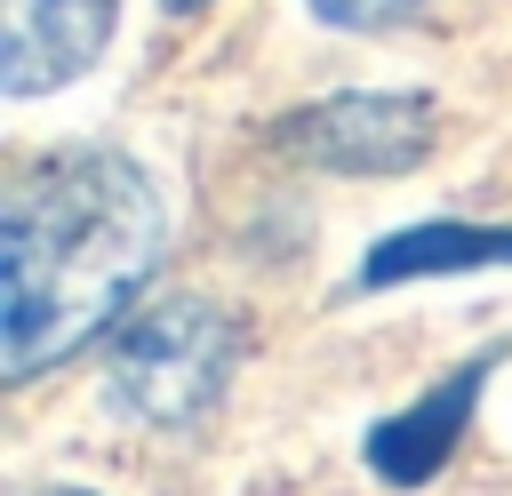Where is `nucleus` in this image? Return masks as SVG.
I'll use <instances>...</instances> for the list:
<instances>
[{
	"label": "nucleus",
	"mask_w": 512,
	"mask_h": 496,
	"mask_svg": "<svg viewBox=\"0 0 512 496\" xmlns=\"http://www.w3.org/2000/svg\"><path fill=\"white\" fill-rule=\"evenodd\" d=\"M160 248L168 216L128 152L80 144L16 176L0 208V376L32 384L96 344L152 280Z\"/></svg>",
	"instance_id": "obj_1"
},
{
	"label": "nucleus",
	"mask_w": 512,
	"mask_h": 496,
	"mask_svg": "<svg viewBox=\"0 0 512 496\" xmlns=\"http://www.w3.org/2000/svg\"><path fill=\"white\" fill-rule=\"evenodd\" d=\"M240 352H248V328L216 296H160L112 336L104 400H112V416H128L144 432H192L232 392Z\"/></svg>",
	"instance_id": "obj_2"
},
{
	"label": "nucleus",
	"mask_w": 512,
	"mask_h": 496,
	"mask_svg": "<svg viewBox=\"0 0 512 496\" xmlns=\"http://www.w3.org/2000/svg\"><path fill=\"white\" fill-rule=\"evenodd\" d=\"M432 136H440V104L424 88H336L264 128L280 160L320 176H408L424 168Z\"/></svg>",
	"instance_id": "obj_3"
},
{
	"label": "nucleus",
	"mask_w": 512,
	"mask_h": 496,
	"mask_svg": "<svg viewBox=\"0 0 512 496\" xmlns=\"http://www.w3.org/2000/svg\"><path fill=\"white\" fill-rule=\"evenodd\" d=\"M112 16L120 0H0V88L24 104L80 80L104 56Z\"/></svg>",
	"instance_id": "obj_4"
},
{
	"label": "nucleus",
	"mask_w": 512,
	"mask_h": 496,
	"mask_svg": "<svg viewBox=\"0 0 512 496\" xmlns=\"http://www.w3.org/2000/svg\"><path fill=\"white\" fill-rule=\"evenodd\" d=\"M488 368H496V344L488 352H472L456 376H440L424 400H408L400 416H384L376 432H368V472L384 480V488H424L448 456H456V440H464V424H472V408H480V384H488Z\"/></svg>",
	"instance_id": "obj_5"
},
{
	"label": "nucleus",
	"mask_w": 512,
	"mask_h": 496,
	"mask_svg": "<svg viewBox=\"0 0 512 496\" xmlns=\"http://www.w3.org/2000/svg\"><path fill=\"white\" fill-rule=\"evenodd\" d=\"M480 264H512V224L432 216V224L384 232L360 256V288H400V280H440V272H480Z\"/></svg>",
	"instance_id": "obj_6"
},
{
	"label": "nucleus",
	"mask_w": 512,
	"mask_h": 496,
	"mask_svg": "<svg viewBox=\"0 0 512 496\" xmlns=\"http://www.w3.org/2000/svg\"><path fill=\"white\" fill-rule=\"evenodd\" d=\"M424 0H312V16L328 32H400Z\"/></svg>",
	"instance_id": "obj_7"
},
{
	"label": "nucleus",
	"mask_w": 512,
	"mask_h": 496,
	"mask_svg": "<svg viewBox=\"0 0 512 496\" xmlns=\"http://www.w3.org/2000/svg\"><path fill=\"white\" fill-rule=\"evenodd\" d=\"M160 8H168V16H192V8H208V0H160Z\"/></svg>",
	"instance_id": "obj_8"
},
{
	"label": "nucleus",
	"mask_w": 512,
	"mask_h": 496,
	"mask_svg": "<svg viewBox=\"0 0 512 496\" xmlns=\"http://www.w3.org/2000/svg\"><path fill=\"white\" fill-rule=\"evenodd\" d=\"M32 496H96V488H32Z\"/></svg>",
	"instance_id": "obj_9"
}]
</instances>
